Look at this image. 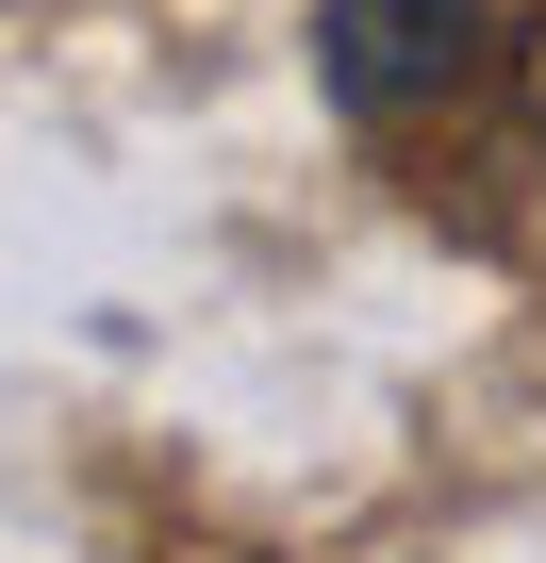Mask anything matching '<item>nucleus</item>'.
Returning <instances> with one entry per match:
<instances>
[{
	"label": "nucleus",
	"mask_w": 546,
	"mask_h": 563,
	"mask_svg": "<svg viewBox=\"0 0 546 563\" xmlns=\"http://www.w3.org/2000/svg\"><path fill=\"white\" fill-rule=\"evenodd\" d=\"M315 67L348 117H398V100H447L480 67V0H315Z\"/></svg>",
	"instance_id": "nucleus-1"
}]
</instances>
